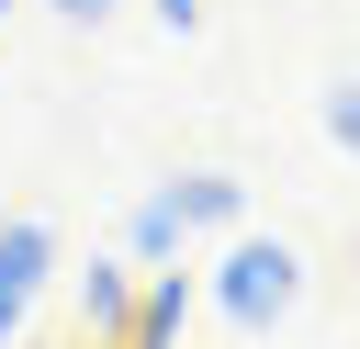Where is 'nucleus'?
Wrapping results in <instances>:
<instances>
[{
	"instance_id": "f257e3e1",
	"label": "nucleus",
	"mask_w": 360,
	"mask_h": 349,
	"mask_svg": "<svg viewBox=\"0 0 360 349\" xmlns=\"http://www.w3.org/2000/svg\"><path fill=\"white\" fill-rule=\"evenodd\" d=\"M236 214H248V180H236V169H169V180L124 214V259L169 270L191 236H236Z\"/></svg>"
},
{
	"instance_id": "f03ea898",
	"label": "nucleus",
	"mask_w": 360,
	"mask_h": 349,
	"mask_svg": "<svg viewBox=\"0 0 360 349\" xmlns=\"http://www.w3.org/2000/svg\"><path fill=\"white\" fill-rule=\"evenodd\" d=\"M202 304H214L236 338H270V326L304 304V259H292V236H225V259L202 270Z\"/></svg>"
},
{
	"instance_id": "7ed1b4c3",
	"label": "nucleus",
	"mask_w": 360,
	"mask_h": 349,
	"mask_svg": "<svg viewBox=\"0 0 360 349\" xmlns=\"http://www.w3.org/2000/svg\"><path fill=\"white\" fill-rule=\"evenodd\" d=\"M45 281H56V225H45V214H11V225H0V349H22Z\"/></svg>"
},
{
	"instance_id": "20e7f679",
	"label": "nucleus",
	"mask_w": 360,
	"mask_h": 349,
	"mask_svg": "<svg viewBox=\"0 0 360 349\" xmlns=\"http://www.w3.org/2000/svg\"><path fill=\"white\" fill-rule=\"evenodd\" d=\"M135 293H146V259H90L79 281H68V304H79V349H124V326H135Z\"/></svg>"
},
{
	"instance_id": "39448f33",
	"label": "nucleus",
	"mask_w": 360,
	"mask_h": 349,
	"mask_svg": "<svg viewBox=\"0 0 360 349\" xmlns=\"http://www.w3.org/2000/svg\"><path fill=\"white\" fill-rule=\"evenodd\" d=\"M191 304H202V281H191L180 259H169V270H146V293H135V326H124V349H180Z\"/></svg>"
},
{
	"instance_id": "423d86ee",
	"label": "nucleus",
	"mask_w": 360,
	"mask_h": 349,
	"mask_svg": "<svg viewBox=\"0 0 360 349\" xmlns=\"http://www.w3.org/2000/svg\"><path fill=\"white\" fill-rule=\"evenodd\" d=\"M315 124H326V146H338V158H360V79H338V90L315 101Z\"/></svg>"
},
{
	"instance_id": "0eeeda50",
	"label": "nucleus",
	"mask_w": 360,
	"mask_h": 349,
	"mask_svg": "<svg viewBox=\"0 0 360 349\" xmlns=\"http://www.w3.org/2000/svg\"><path fill=\"white\" fill-rule=\"evenodd\" d=\"M45 11H56V23H68V34H101V23H112V11H124V0H45Z\"/></svg>"
},
{
	"instance_id": "6e6552de",
	"label": "nucleus",
	"mask_w": 360,
	"mask_h": 349,
	"mask_svg": "<svg viewBox=\"0 0 360 349\" xmlns=\"http://www.w3.org/2000/svg\"><path fill=\"white\" fill-rule=\"evenodd\" d=\"M158 11V34H202V0H146Z\"/></svg>"
},
{
	"instance_id": "1a4fd4ad",
	"label": "nucleus",
	"mask_w": 360,
	"mask_h": 349,
	"mask_svg": "<svg viewBox=\"0 0 360 349\" xmlns=\"http://www.w3.org/2000/svg\"><path fill=\"white\" fill-rule=\"evenodd\" d=\"M11 11H22V0H0V23H11Z\"/></svg>"
}]
</instances>
